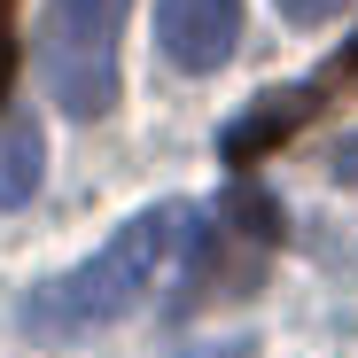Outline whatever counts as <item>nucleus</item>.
<instances>
[{"mask_svg":"<svg viewBox=\"0 0 358 358\" xmlns=\"http://www.w3.org/2000/svg\"><path fill=\"white\" fill-rule=\"evenodd\" d=\"M320 94H327V78H312V86H288V94H265V101H257L250 117H234V125H226L218 156L250 171L257 156H273L280 141H296V133L312 125V109H320Z\"/></svg>","mask_w":358,"mask_h":358,"instance_id":"obj_5","label":"nucleus"},{"mask_svg":"<svg viewBox=\"0 0 358 358\" xmlns=\"http://www.w3.org/2000/svg\"><path fill=\"white\" fill-rule=\"evenodd\" d=\"M133 0H47L39 31V71L47 94L71 117H109L117 109V39H125Z\"/></svg>","mask_w":358,"mask_h":358,"instance_id":"obj_3","label":"nucleus"},{"mask_svg":"<svg viewBox=\"0 0 358 358\" xmlns=\"http://www.w3.org/2000/svg\"><path fill=\"white\" fill-rule=\"evenodd\" d=\"M39 156H47V141H39L31 117H0V210L31 203V187H39Z\"/></svg>","mask_w":358,"mask_h":358,"instance_id":"obj_6","label":"nucleus"},{"mask_svg":"<svg viewBox=\"0 0 358 358\" xmlns=\"http://www.w3.org/2000/svg\"><path fill=\"white\" fill-rule=\"evenodd\" d=\"M327 171H335V187H358V133H350V141L327 156Z\"/></svg>","mask_w":358,"mask_h":358,"instance_id":"obj_8","label":"nucleus"},{"mask_svg":"<svg viewBox=\"0 0 358 358\" xmlns=\"http://www.w3.org/2000/svg\"><path fill=\"white\" fill-rule=\"evenodd\" d=\"M335 8H343V0H280V16H288V24H327Z\"/></svg>","mask_w":358,"mask_h":358,"instance_id":"obj_7","label":"nucleus"},{"mask_svg":"<svg viewBox=\"0 0 358 358\" xmlns=\"http://www.w3.org/2000/svg\"><path fill=\"white\" fill-rule=\"evenodd\" d=\"M242 39V0H156V47L171 71H218Z\"/></svg>","mask_w":358,"mask_h":358,"instance_id":"obj_4","label":"nucleus"},{"mask_svg":"<svg viewBox=\"0 0 358 358\" xmlns=\"http://www.w3.org/2000/svg\"><path fill=\"white\" fill-rule=\"evenodd\" d=\"M280 250V203L265 187H226L210 226H195V257L179 273V296L171 312H203V304H226V296H250L265 280V257Z\"/></svg>","mask_w":358,"mask_h":358,"instance_id":"obj_2","label":"nucleus"},{"mask_svg":"<svg viewBox=\"0 0 358 358\" xmlns=\"http://www.w3.org/2000/svg\"><path fill=\"white\" fill-rule=\"evenodd\" d=\"M327 78H343V86H350V78H358V39H350V47H343V55H335V63H327Z\"/></svg>","mask_w":358,"mask_h":358,"instance_id":"obj_10","label":"nucleus"},{"mask_svg":"<svg viewBox=\"0 0 358 358\" xmlns=\"http://www.w3.org/2000/svg\"><path fill=\"white\" fill-rule=\"evenodd\" d=\"M16 78V31H8V0H0V94H8Z\"/></svg>","mask_w":358,"mask_h":358,"instance_id":"obj_9","label":"nucleus"},{"mask_svg":"<svg viewBox=\"0 0 358 358\" xmlns=\"http://www.w3.org/2000/svg\"><path fill=\"white\" fill-rule=\"evenodd\" d=\"M179 242H187V203H148V210H133L86 265L55 273L47 288L24 296V335H39V343H78V335H94V327H109V320L141 312Z\"/></svg>","mask_w":358,"mask_h":358,"instance_id":"obj_1","label":"nucleus"}]
</instances>
